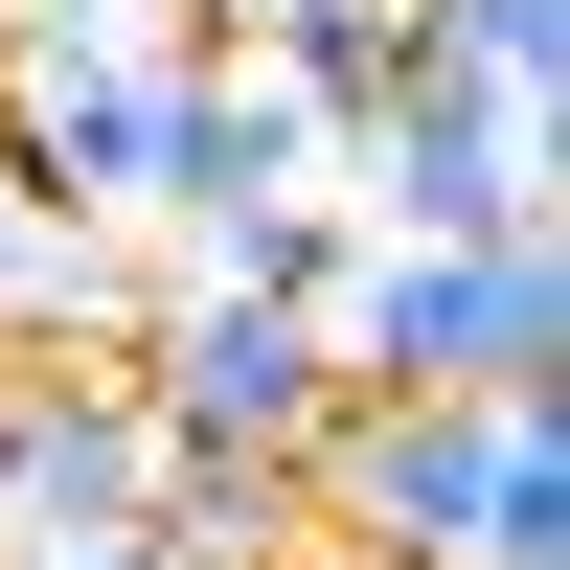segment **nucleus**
Segmentation results:
<instances>
[{"instance_id":"3","label":"nucleus","mask_w":570,"mask_h":570,"mask_svg":"<svg viewBox=\"0 0 570 570\" xmlns=\"http://www.w3.org/2000/svg\"><path fill=\"white\" fill-rule=\"evenodd\" d=\"M320 206H343L365 252H502V228H548V137L411 46V91H365V115L320 137Z\"/></svg>"},{"instance_id":"5","label":"nucleus","mask_w":570,"mask_h":570,"mask_svg":"<svg viewBox=\"0 0 570 570\" xmlns=\"http://www.w3.org/2000/svg\"><path fill=\"white\" fill-rule=\"evenodd\" d=\"M137 480L160 434L115 365H0V570H137Z\"/></svg>"},{"instance_id":"9","label":"nucleus","mask_w":570,"mask_h":570,"mask_svg":"<svg viewBox=\"0 0 570 570\" xmlns=\"http://www.w3.org/2000/svg\"><path fill=\"white\" fill-rule=\"evenodd\" d=\"M411 46H434V23H411V0H297V23H274V46H252V69H274V91H297V115H320V137H343V115H365V91H411Z\"/></svg>"},{"instance_id":"8","label":"nucleus","mask_w":570,"mask_h":570,"mask_svg":"<svg viewBox=\"0 0 570 570\" xmlns=\"http://www.w3.org/2000/svg\"><path fill=\"white\" fill-rule=\"evenodd\" d=\"M0 343H115V228L0 183Z\"/></svg>"},{"instance_id":"1","label":"nucleus","mask_w":570,"mask_h":570,"mask_svg":"<svg viewBox=\"0 0 570 570\" xmlns=\"http://www.w3.org/2000/svg\"><path fill=\"white\" fill-rule=\"evenodd\" d=\"M343 570H570V411L548 389H343L297 434Z\"/></svg>"},{"instance_id":"4","label":"nucleus","mask_w":570,"mask_h":570,"mask_svg":"<svg viewBox=\"0 0 570 570\" xmlns=\"http://www.w3.org/2000/svg\"><path fill=\"white\" fill-rule=\"evenodd\" d=\"M115 389H137L160 456H297L320 411H343V343H320V297H274V274H183L115 343Z\"/></svg>"},{"instance_id":"7","label":"nucleus","mask_w":570,"mask_h":570,"mask_svg":"<svg viewBox=\"0 0 570 570\" xmlns=\"http://www.w3.org/2000/svg\"><path fill=\"white\" fill-rule=\"evenodd\" d=\"M137 570H343L297 502V456H160L137 480Z\"/></svg>"},{"instance_id":"10","label":"nucleus","mask_w":570,"mask_h":570,"mask_svg":"<svg viewBox=\"0 0 570 570\" xmlns=\"http://www.w3.org/2000/svg\"><path fill=\"white\" fill-rule=\"evenodd\" d=\"M411 23H434L456 91H502V115L548 137V91H570V0H411Z\"/></svg>"},{"instance_id":"2","label":"nucleus","mask_w":570,"mask_h":570,"mask_svg":"<svg viewBox=\"0 0 570 570\" xmlns=\"http://www.w3.org/2000/svg\"><path fill=\"white\" fill-rule=\"evenodd\" d=\"M320 343H343V389H548L570 365V252L548 228H502V252H365L343 228Z\"/></svg>"},{"instance_id":"6","label":"nucleus","mask_w":570,"mask_h":570,"mask_svg":"<svg viewBox=\"0 0 570 570\" xmlns=\"http://www.w3.org/2000/svg\"><path fill=\"white\" fill-rule=\"evenodd\" d=\"M252 206H320V115L274 69H160V137H137V228H183V274Z\"/></svg>"},{"instance_id":"11","label":"nucleus","mask_w":570,"mask_h":570,"mask_svg":"<svg viewBox=\"0 0 570 570\" xmlns=\"http://www.w3.org/2000/svg\"><path fill=\"white\" fill-rule=\"evenodd\" d=\"M274 23H297V0H160V46H183V69H252Z\"/></svg>"}]
</instances>
